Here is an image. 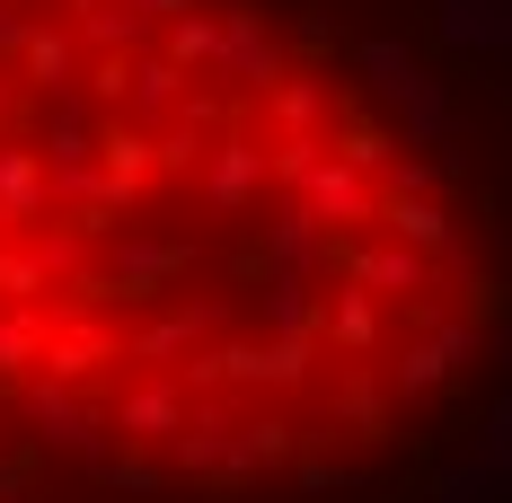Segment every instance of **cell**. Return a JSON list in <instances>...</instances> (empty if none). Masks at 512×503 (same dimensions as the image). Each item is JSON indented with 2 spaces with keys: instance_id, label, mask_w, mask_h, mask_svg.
Segmentation results:
<instances>
[{
  "instance_id": "6da1fadb",
  "label": "cell",
  "mask_w": 512,
  "mask_h": 503,
  "mask_svg": "<svg viewBox=\"0 0 512 503\" xmlns=\"http://www.w3.org/2000/svg\"><path fill=\"white\" fill-rule=\"evenodd\" d=\"M512 345L477 80L424 0H0V415L133 503H336Z\"/></svg>"
},
{
  "instance_id": "7a4b0ae2",
  "label": "cell",
  "mask_w": 512,
  "mask_h": 503,
  "mask_svg": "<svg viewBox=\"0 0 512 503\" xmlns=\"http://www.w3.org/2000/svg\"><path fill=\"white\" fill-rule=\"evenodd\" d=\"M18 451H27V433H9V415H0V503H18Z\"/></svg>"
}]
</instances>
